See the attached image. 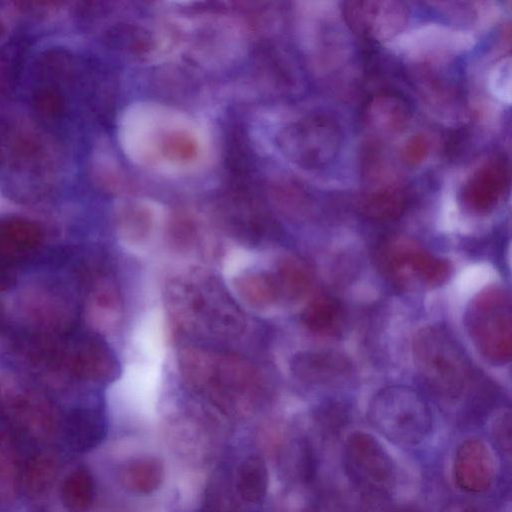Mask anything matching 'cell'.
I'll return each mask as SVG.
<instances>
[{"mask_svg":"<svg viewBox=\"0 0 512 512\" xmlns=\"http://www.w3.org/2000/svg\"><path fill=\"white\" fill-rule=\"evenodd\" d=\"M162 464L154 458H145L132 462L124 471L125 485L139 493H150L162 482Z\"/></svg>","mask_w":512,"mask_h":512,"instance_id":"cell-24","label":"cell"},{"mask_svg":"<svg viewBox=\"0 0 512 512\" xmlns=\"http://www.w3.org/2000/svg\"><path fill=\"white\" fill-rule=\"evenodd\" d=\"M302 322L312 333L333 336L340 333L344 324V310L334 297L319 295L313 298L302 312Z\"/></svg>","mask_w":512,"mask_h":512,"instance_id":"cell-19","label":"cell"},{"mask_svg":"<svg viewBox=\"0 0 512 512\" xmlns=\"http://www.w3.org/2000/svg\"><path fill=\"white\" fill-rule=\"evenodd\" d=\"M367 417L380 434L404 447L422 442L432 428L426 401L417 391L402 385L378 391L368 405Z\"/></svg>","mask_w":512,"mask_h":512,"instance_id":"cell-5","label":"cell"},{"mask_svg":"<svg viewBox=\"0 0 512 512\" xmlns=\"http://www.w3.org/2000/svg\"><path fill=\"white\" fill-rule=\"evenodd\" d=\"M441 512H488L482 505L471 501H454L447 506Z\"/></svg>","mask_w":512,"mask_h":512,"instance_id":"cell-28","label":"cell"},{"mask_svg":"<svg viewBox=\"0 0 512 512\" xmlns=\"http://www.w3.org/2000/svg\"><path fill=\"white\" fill-rule=\"evenodd\" d=\"M183 381L217 399L245 397L260 390L258 371L247 361L198 347L183 348L178 356Z\"/></svg>","mask_w":512,"mask_h":512,"instance_id":"cell-4","label":"cell"},{"mask_svg":"<svg viewBox=\"0 0 512 512\" xmlns=\"http://www.w3.org/2000/svg\"><path fill=\"white\" fill-rule=\"evenodd\" d=\"M279 300L296 302L303 298L312 284V273L308 265L296 256H283L272 273Z\"/></svg>","mask_w":512,"mask_h":512,"instance_id":"cell-18","label":"cell"},{"mask_svg":"<svg viewBox=\"0 0 512 512\" xmlns=\"http://www.w3.org/2000/svg\"><path fill=\"white\" fill-rule=\"evenodd\" d=\"M377 262L383 275L394 285L408 287L418 282L438 287L448 279V261L434 256L416 241L402 235L387 238L377 251Z\"/></svg>","mask_w":512,"mask_h":512,"instance_id":"cell-7","label":"cell"},{"mask_svg":"<svg viewBox=\"0 0 512 512\" xmlns=\"http://www.w3.org/2000/svg\"><path fill=\"white\" fill-rule=\"evenodd\" d=\"M342 15L356 35L369 40L384 42L399 35L407 26V5L395 0L345 1Z\"/></svg>","mask_w":512,"mask_h":512,"instance_id":"cell-11","label":"cell"},{"mask_svg":"<svg viewBox=\"0 0 512 512\" xmlns=\"http://www.w3.org/2000/svg\"><path fill=\"white\" fill-rule=\"evenodd\" d=\"M344 464L350 478L361 488L387 493L395 483V465L382 445L363 432L351 434L345 444Z\"/></svg>","mask_w":512,"mask_h":512,"instance_id":"cell-10","label":"cell"},{"mask_svg":"<svg viewBox=\"0 0 512 512\" xmlns=\"http://www.w3.org/2000/svg\"><path fill=\"white\" fill-rule=\"evenodd\" d=\"M430 143L421 134L411 136L402 147L401 156L409 166H417L422 163L429 154Z\"/></svg>","mask_w":512,"mask_h":512,"instance_id":"cell-26","label":"cell"},{"mask_svg":"<svg viewBox=\"0 0 512 512\" xmlns=\"http://www.w3.org/2000/svg\"><path fill=\"white\" fill-rule=\"evenodd\" d=\"M308 512H313V511H308Z\"/></svg>","mask_w":512,"mask_h":512,"instance_id":"cell-31","label":"cell"},{"mask_svg":"<svg viewBox=\"0 0 512 512\" xmlns=\"http://www.w3.org/2000/svg\"><path fill=\"white\" fill-rule=\"evenodd\" d=\"M360 212L374 221H391L400 217L407 206V194L399 181L370 185L360 196Z\"/></svg>","mask_w":512,"mask_h":512,"instance_id":"cell-17","label":"cell"},{"mask_svg":"<svg viewBox=\"0 0 512 512\" xmlns=\"http://www.w3.org/2000/svg\"><path fill=\"white\" fill-rule=\"evenodd\" d=\"M238 295L251 307L267 309L279 300L272 273L246 272L235 279Z\"/></svg>","mask_w":512,"mask_h":512,"instance_id":"cell-20","label":"cell"},{"mask_svg":"<svg viewBox=\"0 0 512 512\" xmlns=\"http://www.w3.org/2000/svg\"><path fill=\"white\" fill-rule=\"evenodd\" d=\"M508 183L505 164L495 159L486 161L465 181L461 191L462 203L470 212L487 213L502 199Z\"/></svg>","mask_w":512,"mask_h":512,"instance_id":"cell-12","label":"cell"},{"mask_svg":"<svg viewBox=\"0 0 512 512\" xmlns=\"http://www.w3.org/2000/svg\"><path fill=\"white\" fill-rule=\"evenodd\" d=\"M117 227L125 241L141 244L151 236L154 227V213L145 204L128 203L121 208L118 214Z\"/></svg>","mask_w":512,"mask_h":512,"instance_id":"cell-21","label":"cell"},{"mask_svg":"<svg viewBox=\"0 0 512 512\" xmlns=\"http://www.w3.org/2000/svg\"><path fill=\"white\" fill-rule=\"evenodd\" d=\"M128 145L142 164L185 170L202 158V139L188 119L170 111L149 108L128 117Z\"/></svg>","mask_w":512,"mask_h":512,"instance_id":"cell-1","label":"cell"},{"mask_svg":"<svg viewBox=\"0 0 512 512\" xmlns=\"http://www.w3.org/2000/svg\"><path fill=\"white\" fill-rule=\"evenodd\" d=\"M468 335L491 365H505L512 353V303L508 291L491 286L477 293L465 311Z\"/></svg>","mask_w":512,"mask_h":512,"instance_id":"cell-6","label":"cell"},{"mask_svg":"<svg viewBox=\"0 0 512 512\" xmlns=\"http://www.w3.org/2000/svg\"><path fill=\"white\" fill-rule=\"evenodd\" d=\"M46 361L86 381L105 383L118 373V362L111 349L98 338L87 335H64L55 341L51 338Z\"/></svg>","mask_w":512,"mask_h":512,"instance_id":"cell-9","label":"cell"},{"mask_svg":"<svg viewBox=\"0 0 512 512\" xmlns=\"http://www.w3.org/2000/svg\"><path fill=\"white\" fill-rule=\"evenodd\" d=\"M120 298L115 286L102 280L96 284L89 301V317L99 329H110L120 315Z\"/></svg>","mask_w":512,"mask_h":512,"instance_id":"cell-22","label":"cell"},{"mask_svg":"<svg viewBox=\"0 0 512 512\" xmlns=\"http://www.w3.org/2000/svg\"><path fill=\"white\" fill-rule=\"evenodd\" d=\"M3 33V26H2V23L0 22V36L2 35Z\"/></svg>","mask_w":512,"mask_h":512,"instance_id":"cell-29","label":"cell"},{"mask_svg":"<svg viewBox=\"0 0 512 512\" xmlns=\"http://www.w3.org/2000/svg\"><path fill=\"white\" fill-rule=\"evenodd\" d=\"M400 512H414V511H411V510H403V511H400Z\"/></svg>","mask_w":512,"mask_h":512,"instance_id":"cell-30","label":"cell"},{"mask_svg":"<svg viewBox=\"0 0 512 512\" xmlns=\"http://www.w3.org/2000/svg\"><path fill=\"white\" fill-rule=\"evenodd\" d=\"M268 474L263 460L251 456L245 459L237 474V488L239 494L248 502H258L266 494Z\"/></svg>","mask_w":512,"mask_h":512,"instance_id":"cell-23","label":"cell"},{"mask_svg":"<svg viewBox=\"0 0 512 512\" xmlns=\"http://www.w3.org/2000/svg\"><path fill=\"white\" fill-rule=\"evenodd\" d=\"M40 227L28 220L12 218L0 222V266L17 264L38 249L42 242Z\"/></svg>","mask_w":512,"mask_h":512,"instance_id":"cell-16","label":"cell"},{"mask_svg":"<svg viewBox=\"0 0 512 512\" xmlns=\"http://www.w3.org/2000/svg\"><path fill=\"white\" fill-rule=\"evenodd\" d=\"M410 105L398 94L380 93L367 102L363 120L377 134L391 136L404 131L410 122Z\"/></svg>","mask_w":512,"mask_h":512,"instance_id":"cell-15","label":"cell"},{"mask_svg":"<svg viewBox=\"0 0 512 512\" xmlns=\"http://www.w3.org/2000/svg\"><path fill=\"white\" fill-rule=\"evenodd\" d=\"M494 476V459L485 443L469 439L458 447L454 460V477L461 489L476 493L485 491L493 482Z\"/></svg>","mask_w":512,"mask_h":512,"instance_id":"cell-13","label":"cell"},{"mask_svg":"<svg viewBox=\"0 0 512 512\" xmlns=\"http://www.w3.org/2000/svg\"><path fill=\"white\" fill-rule=\"evenodd\" d=\"M343 143L340 126L324 115H313L287 125L279 135L283 154L306 169H321L337 158Z\"/></svg>","mask_w":512,"mask_h":512,"instance_id":"cell-8","label":"cell"},{"mask_svg":"<svg viewBox=\"0 0 512 512\" xmlns=\"http://www.w3.org/2000/svg\"><path fill=\"white\" fill-rule=\"evenodd\" d=\"M412 349L416 369L431 392L444 400H455L463 394L470 376L469 363L445 326L419 329Z\"/></svg>","mask_w":512,"mask_h":512,"instance_id":"cell-3","label":"cell"},{"mask_svg":"<svg viewBox=\"0 0 512 512\" xmlns=\"http://www.w3.org/2000/svg\"><path fill=\"white\" fill-rule=\"evenodd\" d=\"M32 106L38 117L43 121H56L64 112V99L54 87H40L33 93Z\"/></svg>","mask_w":512,"mask_h":512,"instance_id":"cell-25","label":"cell"},{"mask_svg":"<svg viewBox=\"0 0 512 512\" xmlns=\"http://www.w3.org/2000/svg\"><path fill=\"white\" fill-rule=\"evenodd\" d=\"M167 294L174 321L191 333L231 338L244 329L242 313L211 275L194 272L177 277Z\"/></svg>","mask_w":512,"mask_h":512,"instance_id":"cell-2","label":"cell"},{"mask_svg":"<svg viewBox=\"0 0 512 512\" xmlns=\"http://www.w3.org/2000/svg\"><path fill=\"white\" fill-rule=\"evenodd\" d=\"M492 436L499 449L510 455L511 452V412L502 410L492 424Z\"/></svg>","mask_w":512,"mask_h":512,"instance_id":"cell-27","label":"cell"},{"mask_svg":"<svg viewBox=\"0 0 512 512\" xmlns=\"http://www.w3.org/2000/svg\"><path fill=\"white\" fill-rule=\"evenodd\" d=\"M291 369L305 383L336 385L351 376L352 364L347 356L337 351H306L293 358Z\"/></svg>","mask_w":512,"mask_h":512,"instance_id":"cell-14","label":"cell"}]
</instances>
